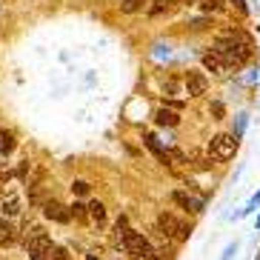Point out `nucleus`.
<instances>
[{
  "instance_id": "obj_20",
  "label": "nucleus",
  "mask_w": 260,
  "mask_h": 260,
  "mask_svg": "<svg viewBox=\"0 0 260 260\" xmlns=\"http://www.w3.org/2000/svg\"><path fill=\"white\" fill-rule=\"evenodd\" d=\"M203 9H206V12H220V0H206V3H203Z\"/></svg>"
},
{
  "instance_id": "obj_2",
  "label": "nucleus",
  "mask_w": 260,
  "mask_h": 260,
  "mask_svg": "<svg viewBox=\"0 0 260 260\" xmlns=\"http://www.w3.org/2000/svg\"><path fill=\"white\" fill-rule=\"evenodd\" d=\"M23 246H26V252L31 254V260H49V249H52L54 243L40 226H31L23 237Z\"/></svg>"
},
{
  "instance_id": "obj_9",
  "label": "nucleus",
  "mask_w": 260,
  "mask_h": 260,
  "mask_svg": "<svg viewBox=\"0 0 260 260\" xmlns=\"http://www.w3.org/2000/svg\"><path fill=\"white\" fill-rule=\"evenodd\" d=\"M15 226L6 220V217H0V243H15Z\"/></svg>"
},
{
  "instance_id": "obj_26",
  "label": "nucleus",
  "mask_w": 260,
  "mask_h": 260,
  "mask_svg": "<svg viewBox=\"0 0 260 260\" xmlns=\"http://www.w3.org/2000/svg\"><path fill=\"white\" fill-rule=\"evenodd\" d=\"M86 260H98V257H94V254H89V257H86Z\"/></svg>"
},
{
  "instance_id": "obj_10",
  "label": "nucleus",
  "mask_w": 260,
  "mask_h": 260,
  "mask_svg": "<svg viewBox=\"0 0 260 260\" xmlns=\"http://www.w3.org/2000/svg\"><path fill=\"white\" fill-rule=\"evenodd\" d=\"M15 152V135L0 129V154H12Z\"/></svg>"
},
{
  "instance_id": "obj_5",
  "label": "nucleus",
  "mask_w": 260,
  "mask_h": 260,
  "mask_svg": "<svg viewBox=\"0 0 260 260\" xmlns=\"http://www.w3.org/2000/svg\"><path fill=\"white\" fill-rule=\"evenodd\" d=\"M43 214H46L49 220L54 223H69V206H63V203H57V200H46L43 203Z\"/></svg>"
},
{
  "instance_id": "obj_8",
  "label": "nucleus",
  "mask_w": 260,
  "mask_h": 260,
  "mask_svg": "<svg viewBox=\"0 0 260 260\" xmlns=\"http://www.w3.org/2000/svg\"><path fill=\"white\" fill-rule=\"evenodd\" d=\"M86 217H92L98 226H106V206L100 203V200H94V203H89L86 206Z\"/></svg>"
},
{
  "instance_id": "obj_21",
  "label": "nucleus",
  "mask_w": 260,
  "mask_h": 260,
  "mask_svg": "<svg viewBox=\"0 0 260 260\" xmlns=\"http://www.w3.org/2000/svg\"><path fill=\"white\" fill-rule=\"evenodd\" d=\"M154 3H157V6H154V9H152V15H160L163 9H166V6H169V3H175V0H154Z\"/></svg>"
},
{
  "instance_id": "obj_18",
  "label": "nucleus",
  "mask_w": 260,
  "mask_h": 260,
  "mask_svg": "<svg viewBox=\"0 0 260 260\" xmlns=\"http://www.w3.org/2000/svg\"><path fill=\"white\" fill-rule=\"evenodd\" d=\"M20 212V203H17V198H9L6 203H3V214H17Z\"/></svg>"
},
{
  "instance_id": "obj_11",
  "label": "nucleus",
  "mask_w": 260,
  "mask_h": 260,
  "mask_svg": "<svg viewBox=\"0 0 260 260\" xmlns=\"http://www.w3.org/2000/svg\"><path fill=\"white\" fill-rule=\"evenodd\" d=\"M157 123H160V126H177L180 117H177V112H172V109H160V112H157Z\"/></svg>"
},
{
  "instance_id": "obj_7",
  "label": "nucleus",
  "mask_w": 260,
  "mask_h": 260,
  "mask_svg": "<svg viewBox=\"0 0 260 260\" xmlns=\"http://www.w3.org/2000/svg\"><path fill=\"white\" fill-rule=\"evenodd\" d=\"M172 198H175V203L177 206H183L186 212H203V200L191 198V194H186V191H175Z\"/></svg>"
},
{
  "instance_id": "obj_22",
  "label": "nucleus",
  "mask_w": 260,
  "mask_h": 260,
  "mask_svg": "<svg viewBox=\"0 0 260 260\" xmlns=\"http://www.w3.org/2000/svg\"><path fill=\"white\" fill-rule=\"evenodd\" d=\"M257 203H260V191H257V194H254V198H252V200H249V206H246V209H243V214H249V212H254V209H257Z\"/></svg>"
},
{
  "instance_id": "obj_24",
  "label": "nucleus",
  "mask_w": 260,
  "mask_h": 260,
  "mask_svg": "<svg viewBox=\"0 0 260 260\" xmlns=\"http://www.w3.org/2000/svg\"><path fill=\"white\" fill-rule=\"evenodd\" d=\"M235 252H237V243H232L229 249H226V254H223V260H229V257H232V254H235Z\"/></svg>"
},
{
  "instance_id": "obj_6",
  "label": "nucleus",
  "mask_w": 260,
  "mask_h": 260,
  "mask_svg": "<svg viewBox=\"0 0 260 260\" xmlns=\"http://www.w3.org/2000/svg\"><path fill=\"white\" fill-rule=\"evenodd\" d=\"M206 86H209V80H206L203 72H189V75H186V92H189V98L203 94L206 92Z\"/></svg>"
},
{
  "instance_id": "obj_14",
  "label": "nucleus",
  "mask_w": 260,
  "mask_h": 260,
  "mask_svg": "<svg viewBox=\"0 0 260 260\" xmlns=\"http://www.w3.org/2000/svg\"><path fill=\"white\" fill-rule=\"evenodd\" d=\"M146 3H149V0H123L120 9L126 12V15H132V12H140V9L146 6Z\"/></svg>"
},
{
  "instance_id": "obj_25",
  "label": "nucleus",
  "mask_w": 260,
  "mask_h": 260,
  "mask_svg": "<svg viewBox=\"0 0 260 260\" xmlns=\"http://www.w3.org/2000/svg\"><path fill=\"white\" fill-rule=\"evenodd\" d=\"M232 3H235V6L240 9V12H243V15H246V12H249V9H246V3H243V0H232Z\"/></svg>"
},
{
  "instance_id": "obj_13",
  "label": "nucleus",
  "mask_w": 260,
  "mask_h": 260,
  "mask_svg": "<svg viewBox=\"0 0 260 260\" xmlns=\"http://www.w3.org/2000/svg\"><path fill=\"white\" fill-rule=\"evenodd\" d=\"M146 146H149V149H152V152L157 154V157H160V160H166V163H169V154L163 152L160 146H157V138H154V135H146Z\"/></svg>"
},
{
  "instance_id": "obj_1",
  "label": "nucleus",
  "mask_w": 260,
  "mask_h": 260,
  "mask_svg": "<svg viewBox=\"0 0 260 260\" xmlns=\"http://www.w3.org/2000/svg\"><path fill=\"white\" fill-rule=\"evenodd\" d=\"M209 54H214L223 63V69H229V66H243L249 60V54H252V46L237 43V40H217Z\"/></svg>"
},
{
  "instance_id": "obj_12",
  "label": "nucleus",
  "mask_w": 260,
  "mask_h": 260,
  "mask_svg": "<svg viewBox=\"0 0 260 260\" xmlns=\"http://www.w3.org/2000/svg\"><path fill=\"white\" fill-rule=\"evenodd\" d=\"M203 66H206L209 72H214V75H220L223 72V63L214 57V54H203Z\"/></svg>"
},
{
  "instance_id": "obj_15",
  "label": "nucleus",
  "mask_w": 260,
  "mask_h": 260,
  "mask_svg": "<svg viewBox=\"0 0 260 260\" xmlns=\"http://www.w3.org/2000/svg\"><path fill=\"white\" fill-rule=\"evenodd\" d=\"M69 217H75V220L83 223V220H86V206H83V203H75V206H69Z\"/></svg>"
},
{
  "instance_id": "obj_23",
  "label": "nucleus",
  "mask_w": 260,
  "mask_h": 260,
  "mask_svg": "<svg viewBox=\"0 0 260 260\" xmlns=\"http://www.w3.org/2000/svg\"><path fill=\"white\" fill-rule=\"evenodd\" d=\"M212 115H214V120H220L223 117V103H212Z\"/></svg>"
},
{
  "instance_id": "obj_17",
  "label": "nucleus",
  "mask_w": 260,
  "mask_h": 260,
  "mask_svg": "<svg viewBox=\"0 0 260 260\" xmlns=\"http://www.w3.org/2000/svg\"><path fill=\"white\" fill-rule=\"evenodd\" d=\"M129 232V223H126V217H117V223H115V237H117V243H120V237Z\"/></svg>"
},
{
  "instance_id": "obj_16",
  "label": "nucleus",
  "mask_w": 260,
  "mask_h": 260,
  "mask_svg": "<svg viewBox=\"0 0 260 260\" xmlns=\"http://www.w3.org/2000/svg\"><path fill=\"white\" fill-rule=\"evenodd\" d=\"M49 260H69V252L63 246H52L49 249Z\"/></svg>"
},
{
  "instance_id": "obj_3",
  "label": "nucleus",
  "mask_w": 260,
  "mask_h": 260,
  "mask_svg": "<svg viewBox=\"0 0 260 260\" xmlns=\"http://www.w3.org/2000/svg\"><path fill=\"white\" fill-rule=\"evenodd\" d=\"M235 152H237L235 135H214L212 143H209V154L214 160H229V157H235Z\"/></svg>"
},
{
  "instance_id": "obj_19",
  "label": "nucleus",
  "mask_w": 260,
  "mask_h": 260,
  "mask_svg": "<svg viewBox=\"0 0 260 260\" xmlns=\"http://www.w3.org/2000/svg\"><path fill=\"white\" fill-rule=\"evenodd\" d=\"M72 191L83 198V194H89V183H86V180H75V183H72Z\"/></svg>"
},
{
  "instance_id": "obj_4",
  "label": "nucleus",
  "mask_w": 260,
  "mask_h": 260,
  "mask_svg": "<svg viewBox=\"0 0 260 260\" xmlns=\"http://www.w3.org/2000/svg\"><path fill=\"white\" fill-rule=\"evenodd\" d=\"M180 226H183V223L177 220L175 214H160V217H157L154 237H157V240H172V237L180 235Z\"/></svg>"
}]
</instances>
